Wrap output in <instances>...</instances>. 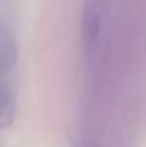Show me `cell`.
Listing matches in <instances>:
<instances>
[{"label": "cell", "instance_id": "1", "mask_svg": "<svg viewBox=\"0 0 146 147\" xmlns=\"http://www.w3.org/2000/svg\"><path fill=\"white\" fill-rule=\"evenodd\" d=\"M101 25H102V0H85L82 9L80 44L83 61L93 67L99 52Z\"/></svg>", "mask_w": 146, "mask_h": 147}, {"label": "cell", "instance_id": "2", "mask_svg": "<svg viewBox=\"0 0 146 147\" xmlns=\"http://www.w3.org/2000/svg\"><path fill=\"white\" fill-rule=\"evenodd\" d=\"M17 110V99L14 85L10 77H2V86H0V121L3 127H10L14 122Z\"/></svg>", "mask_w": 146, "mask_h": 147}]
</instances>
